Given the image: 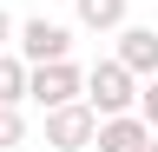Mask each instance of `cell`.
<instances>
[{"mask_svg":"<svg viewBox=\"0 0 158 152\" xmlns=\"http://www.w3.org/2000/svg\"><path fill=\"white\" fill-rule=\"evenodd\" d=\"M79 93H86V106L99 112V119H112V112H132V99H138V80L118 60H99L92 73H79Z\"/></svg>","mask_w":158,"mask_h":152,"instance_id":"6da1fadb","label":"cell"},{"mask_svg":"<svg viewBox=\"0 0 158 152\" xmlns=\"http://www.w3.org/2000/svg\"><path fill=\"white\" fill-rule=\"evenodd\" d=\"M92 126H99V112H92L86 99L46 106V145H53V152H86V145H92Z\"/></svg>","mask_w":158,"mask_h":152,"instance_id":"7a4b0ae2","label":"cell"},{"mask_svg":"<svg viewBox=\"0 0 158 152\" xmlns=\"http://www.w3.org/2000/svg\"><path fill=\"white\" fill-rule=\"evenodd\" d=\"M27 99H33L40 112L79 99V66H73V60H40V66H27Z\"/></svg>","mask_w":158,"mask_h":152,"instance_id":"3957f363","label":"cell"},{"mask_svg":"<svg viewBox=\"0 0 158 152\" xmlns=\"http://www.w3.org/2000/svg\"><path fill=\"white\" fill-rule=\"evenodd\" d=\"M66 53H73V27L46 20V13L20 27V60H27V66H40V60H66Z\"/></svg>","mask_w":158,"mask_h":152,"instance_id":"277c9868","label":"cell"},{"mask_svg":"<svg viewBox=\"0 0 158 152\" xmlns=\"http://www.w3.org/2000/svg\"><path fill=\"white\" fill-rule=\"evenodd\" d=\"M112 33H118V53H112V60L125 66L132 80H152V73H158V33L152 27H112Z\"/></svg>","mask_w":158,"mask_h":152,"instance_id":"5b68a950","label":"cell"},{"mask_svg":"<svg viewBox=\"0 0 158 152\" xmlns=\"http://www.w3.org/2000/svg\"><path fill=\"white\" fill-rule=\"evenodd\" d=\"M145 139H152V126L138 119V112H112V119L92 126V145H99V152H138Z\"/></svg>","mask_w":158,"mask_h":152,"instance_id":"8992f818","label":"cell"},{"mask_svg":"<svg viewBox=\"0 0 158 152\" xmlns=\"http://www.w3.org/2000/svg\"><path fill=\"white\" fill-rule=\"evenodd\" d=\"M79 27H86V33H112V27H125V0H79Z\"/></svg>","mask_w":158,"mask_h":152,"instance_id":"52a82bcc","label":"cell"},{"mask_svg":"<svg viewBox=\"0 0 158 152\" xmlns=\"http://www.w3.org/2000/svg\"><path fill=\"white\" fill-rule=\"evenodd\" d=\"M20 99H27V60L7 46L0 53V106H20Z\"/></svg>","mask_w":158,"mask_h":152,"instance_id":"ba28073f","label":"cell"},{"mask_svg":"<svg viewBox=\"0 0 158 152\" xmlns=\"http://www.w3.org/2000/svg\"><path fill=\"white\" fill-rule=\"evenodd\" d=\"M27 139V119H20V106H0V152Z\"/></svg>","mask_w":158,"mask_h":152,"instance_id":"9c48e42d","label":"cell"},{"mask_svg":"<svg viewBox=\"0 0 158 152\" xmlns=\"http://www.w3.org/2000/svg\"><path fill=\"white\" fill-rule=\"evenodd\" d=\"M132 106H138V119H145V126L158 132V73H152V80H145V93H138V99H132Z\"/></svg>","mask_w":158,"mask_h":152,"instance_id":"30bf717a","label":"cell"},{"mask_svg":"<svg viewBox=\"0 0 158 152\" xmlns=\"http://www.w3.org/2000/svg\"><path fill=\"white\" fill-rule=\"evenodd\" d=\"M13 46V20H7V7H0V53Z\"/></svg>","mask_w":158,"mask_h":152,"instance_id":"8fae6325","label":"cell"},{"mask_svg":"<svg viewBox=\"0 0 158 152\" xmlns=\"http://www.w3.org/2000/svg\"><path fill=\"white\" fill-rule=\"evenodd\" d=\"M138 152H158V139H145V145H138Z\"/></svg>","mask_w":158,"mask_h":152,"instance_id":"7c38bea8","label":"cell"}]
</instances>
